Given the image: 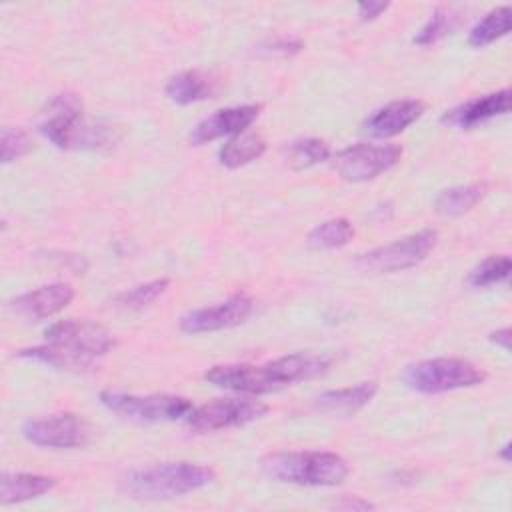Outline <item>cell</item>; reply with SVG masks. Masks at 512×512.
<instances>
[{"mask_svg":"<svg viewBox=\"0 0 512 512\" xmlns=\"http://www.w3.org/2000/svg\"><path fill=\"white\" fill-rule=\"evenodd\" d=\"M330 362L324 354L296 352L264 364H218L204 374V380L232 392L268 394L292 382L320 376Z\"/></svg>","mask_w":512,"mask_h":512,"instance_id":"cell-1","label":"cell"},{"mask_svg":"<svg viewBox=\"0 0 512 512\" xmlns=\"http://www.w3.org/2000/svg\"><path fill=\"white\" fill-rule=\"evenodd\" d=\"M46 342L42 346L20 350V358L36 360L52 368L82 370L92 366V362L108 354L116 340L100 324L90 320L66 318L58 320L44 332Z\"/></svg>","mask_w":512,"mask_h":512,"instance_id":"cell-2","label":"cell"},{"mask_svg":"<svg viewBox=\"0 0 512 512\" xmlns=\"http://www.w3.org/2000/svg\"><path fill=\"white\" fill-rule=\"evenodd\" d=\"M38 132L56 148H100L114 142L108 126H94L84 118L82 102L76 94H58L42 112Z\"/></svg>","mask_w":512,"mask_h":512,"instance_id":"cell-3","label":"cell"},{"mask_svg":"<svg viewBox=\"0 0 512 512\" xmlns=\"http://www.w3.org/2000/svg\"><path fill=\"white\" fill-rule=\"evenodd\" d=\"M262 470L272 480L298 486H338L350 474L340 454L320 450L272 452L262 458Z\"/></svg>","mask_w":512,"mask_h":512,"instance_id":"cell-4","label":"cell"},{"mask_svg":"<svg viewBox=\"0 0 512 512\" xmlns=\"http://www.w3.org/2000/svg\"><path fill=\"white\" fill-rule=\"evenodd\" d=\"M214 470L196 462H162L132 470L124 478V490L144 500H170L212 484Z\"/></svg>","mask_w":512,"mask_h":512,"instance_id":"cell-5","label":"cell"},{"mask_svg":"<svg viewBox=\"0 0 512 512\" xmlns=\"http://www.w3.org/2000/svg\"><path fill=\"white\" fill-rule=\"evenodd\" d=\"M486 372L462 358H430L406 368L404 382L420 394H442L482 384Z\"/></svg>","mask_w":512,"mask_h":512,"instance_id":"cell-6","label":"cell"},{"mask_svg":"<svg viewBox=\"0 0 512 512\" xmlns=\"http://www.w3.org/2000/svg\"><path fill=\"white\" fill-rule=\"evenodd\" d=\"M98 398L108 410L134 422H172L180 418L186 420V416L194 408L188 398L172 396V394L140 396V394L104 390L100 392Z\"/></svg>","mask_w":512,"mask_h":512,"instance_id":"cell-7","label":"cell"},{"mask_svg":"<svg viewBox=\"0 0 512 512\" xmlns=\"http://www.w3.org/2000/svg\"><path fill=\"white\" fill-rule=\"evenodd\" d=\"M438 242V232L432 228L418 230L390 244L378 246L366 254H360L358 266L370 272H400L426 260Z\"/></svg>","mask_w":512,"mask_h":512,"instance_id":"cell-8","label":"cell"},{"mask_svg":"<svg viewBox=\"0 0 512 512\" xmlns=\"http://www.w3.org/2000/svg\"><path fill=\"white\" fill-rule=\"evenodd\" d=\"M268 412V406L260 400L248 398H216L186 416V424L194 432H214L234 426H246L250 422L260 420Z\"/></svg>","mask_w":512,"mask_h":512,"instance_id":"cell-9","label":"cell"},{"mask_svg":"<svg viewBox=\"0 0 512 512\" xmlns=\"http://www.w3.org/2000/svg\"><path fill=\"white\" fill-rule=\"evenodd\" d=\"M402 148L398 144H354L340 150L332 168L348 182H366L398 164Z\"/></svg>","mask_w":512,"mask_h":512,"instance_id":"cell-10","label":"cell"},{"mask_svg":"<svg viewBox=\"0 0 512 512\" xmlns=\"http://www.w3.org/2000/svg\"><path fill=\"white\" fill-rule=\"evenodd\" d=\"M86 422L72 412H58L42 418H32L22 424V436L44 448H78L88 440Z\"/></svg>","mask_w":512,"mask_h":512,"instance_id":"cell-11","label":"cell"},{"mask_svg":"<svg viewBox=\"0 0 512 512\" xmlns=\"http://www.w3.org/2000/svg\"><path fill=\"white\" fill-rule=\"evenodd\" d=\"M254 302L246 294H234L212 306L190 310L180 318V328L186 334H204L226 330L242 324L252 314Z\"/></svg>","mask_w":512,"mask_h":512,"instance_id":"cell-12","label":"cell"},{"mask_svg":"<svg viewBox=\"0 0 512 512\" xmlns=\"http://www.w3.org/2000/svg\"><path fill=\"white\" fill-rule=\"evenodd\" d=\"M260 106L258 104H242L216 110L214 114L202 118L190 130V142L194 146H202L222 136H236L246 132V128L258 118Z\"/></svg>","mask_w":512,"mask_h":512,"instance_id":"cell-13","label":"cell"},{"mask_svg":"<svg viewBox=\"0 0 512 512\" xmlns=\"http://www.w3.org/2000/svg\"><path fill=\"white\" fill-rule=\"evenodd\" d=\"M74 298V288L66 282H54L24 292L10 300V310L26 320H46L64 310Z\"/></svg>","mask_w":512,"mask_h":512,"instance_id":"cell-14","label":"cell"},{"mask_svg":"<svg viewBox=\"0 0 512 512\" xmlns=\"http://www.w3.org/2000/svg\"><path fill=\"white\" fill-rule=\"evenodd\" d=\"M510 90L502 88L498 92H490L484 96H476L470 98L458 106H454L452 110L442 114V124L452 126V128H460V130H470L490 118L502 116L510 110Z\"/></svg>","mask_w":512,"mask_h":512,"instance_id":"cell-15","label":"cell"},{"mask_svg":"<svg viewBox=\"0 0 512 512\" xmlns=\"http://www.w3.org/2000/svg\"><path fill=\"white\" fill-rule=\"evenodd\" d=\"M422 100H394L374 110L364 120V132L372 138H392L404 132L424 114Z\"/></svg>","mask_w":512,"mask_h":512,"instance_id":"cell-16","label":"cell"},{"mask_svg":"<svg viewBox=\"0 0 512 512\" xmlns=\"http://www.w3.org/2000/svg\"><path fill=\"white\" fill-rule=\"evenodd\" d=\"M56 486L52 476L28 474V472H6L0 480L2 504H20L50 492Z\"/></svg>","mask_w":512,"mask_h":512,"instance_id":"cell-17","label":"cell"},{"mask_svg":"<svg viewBox=\"0 0 512 512\" xmlns=\"http://www.w3.org/2000/svg\"><path fill=\"white\" fill-rule=\"evenodd\" d=\"M378 392L376 382H360L356 386H346L338 390L322 392L316 398V406L332 414H354L364 408Z\"/></svg>","mask_w":512,"mask_h":512,"instance_id":"cell-18","label":"cell"},{"mask_svg":"<svg viewBox=\"0 0 512 512\" xmlns=\"http://www.w3.org/2000/svg\"><path fill=\"white\" fill-rule=\"evenodd\" d=\"M216 92L214 80L200 70H184L172 76L166 84V96L176 104H194L206 98H212Z\"/></svg>","mask_w":512,"mask_h":512,"instance_id":"cell-19","label":"cell"},{"mask_svg":"<svg viewBox=\"0 0 512 512\" xmlns=\"http://www.w3.org/2000/svg\"><path fill=\"white\" fill-rule=\"evenodd\" d=\"M266 150V142L260 134L256 132H242L232 136L220 150H218V160L226 168H240L256 158H260Z\"/></svg>","mask_w":512,"mask_h":512,"instance_id":"cell-20","label":"cell"},{"mask_svg":"<svg viewBox=\"0 0 512 512\" xmlns=\"http://www.w3.org/2000/svg\"><path fill=\"white\" fill-rule=\"evenodd\" d=\"M486 196V184L474 182L442 190L434 200V210L442 216H462Z\"/></svg>","mask_w":512,"mask_h":512,"instance_id":"cell-21","label":"cell"},{"mask_svg":"<svg viewBox=\"0 0 512 512\" xmlns=\"http://www.w3.org/2000/svg\"><path fill=\"white\" fill-rule=\"evenodd\" d=\"M510 22H512V10L510 6H498L490 10L482 20H478L470 34H468V44L474 48L488 46L496 42L498 38L506 36L510 32Z\"/></svg>","mask_w":512,"mask_h":512,"instance_id":"cell-22","label":"cell"},{"mask_svg":"<svg viewBox=\"0 0 512 512\" xmlns=\"http://www.w3.org/2000/svg\"><path fill=\"white\" fill-rule=\"evenodd\" d=\"M286 164L294 170L316 166L330 158V146L320 138H300L286 146Z\"/></svg>","mask_w":512,"mask_h":512,"instance_id":"cell-23","label":"cell"},{"mask_svg":"<svg viewBox=\"0 0 512 512\" xmlns=\"http://www.w3.org/2000/svg\"><path fill=\"white\" fill-rule=\"evenodd\" d=\"M352 236L354 228L346 218H330L308 232V244L318 250H330L348 244Z\"/></svg>","mask_w":512,"mask_h":512,"instance_id":"cell-24","label":"cell"},{"mask_svg":"<svg viewBox=\"0 0 512 512\" xmlns=\"http://www.w3.org/2000/svg\"><path fill=\"white\" fill-rule=\"evenodd\" d=\"M168 278H156L144 284H138L130 290H124L114 296V306L122 310H140L148 304H152L156 298H160L168 288Z\"/></svg>","mask_w":512,"mask_h":512,"instance_id":"cell-25","label":"cell"},{"mask_svg":"<svg viewBox=\"0 0 512 512\" xmlns=\"http://www.w3.org/2000/svg\"><path fill=\"white\" fill-rule=\"evenodd\" d=\"M510 258L506 254H492L482 260L468 276V282L474 288H486L498 282H504L510 276Z\"/></svg>","mask_w":512,"mask_h":512,"instance_id":"cell-26","label":"cell"},{"mask_svg":"<svg viewBox=\"0 0 512 512\" xmlns=\"http://www.w3.org/2000/svg\"><path fill=\"white\" fill-rule=\"evenodd\" d=\"M452 28V16L448 10H434L430 14V18L426 20V24L416 32V36L412 38L414 44L418 46H430L434 42H438L442 36H446V32Z\"/></svg>","mask_w":512,"mask_h":512,"instance_id":"cell-27","label":"cell"},{"mask_svg":"<svg viewBox=\"0 0 512 512\" xmlns=\"http://www.w3.org/2000/svg\"><path fill=\"white\" fill-rule=\"evenodd\" d=\"M32 150L30 136L20 128H4L2 130V162L8 164Z\"/></svg>","mask_w":512,"mask_h":512,"instance_id":"cell-28","label":"cell"},{"mask_svg":"<svg viewBox=\"0 0 512 512\" xmlns=\"http://www.w3.org/2000/svg\"><path fill=\"white\" fill-rule=\"evenodd\" d=\"M390 8L388 2H378V0H368V2H360L356 6L360 20H374L378 18L382 12H386Z\"/></svg>","mask_w":512,"mask_h":512,"instance_id":"cell-29","label":"cell"},{"mask_svg":"<svg viewBox=\"0 0 512 512\" xmlns=\"http://www.w3.org/2000/svg\"><path fill=\"white\" fill-rule=\"evenodd\" d=\"M490 340H492L494 344L502 346L504 350H508V348H510V328H500V330L492 332V334H490Z\"/></svg>","mask_w":512,"mask_h":512,"instance_id":"cell-30","label":"cell"},{"mask_svg":"<svg viewBox=\"0 0 512 512\" xmlns=\"http://www.w3.org/2000/svg\"><path fill=\"white\" fill-rule=\"evenodd\" d=\"M500 458H504L506 462H510V444H508V442L502 446V450H500Z\"/></svg>","mask_w":512,"mask_h":512,"instance_id":"cell-31","label":"cell"}]
</instances>
